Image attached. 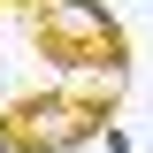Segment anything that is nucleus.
<instances>
[{"mask_svg": "<svg viewBox=\"0 0 153 153\" xmlns=\"http://www.w3.org/2000/svg\"><path fill=\"white\" fill-rule=\"evenodd\" d=\"M123 76H84V84H54V92H16L0 107V138L8 153H76L115 123Z\"/></svg>", "mask_w": 153, "mask_h": 153, "instance_id": "nucleus-1", "label": "nucleus"}, {"mask_svg": "<svg viewBox=\"0 0 153 153\" xmlns=\"http://www.w3.org/2000/svg\"><path fill=\"white\" fill-rule=\"evenodd\" d=\"M23 8H31L38 54L54 69H69V76H123L130 38H123L107 0H23Z\"/></svg>", "mask_w": 153, "mask_h": 153, "instance_id": "nucleus-2", "label": "nucleus"}, {"mask_svg": "<svg viewBox=\"0 0 153 153\" xmlns=\"http://www.w3.org/2000/svg\"><path fill=\"white\" fill-rule=\"evenodd\" d=\"M100 153H138V146H130V130H123V123H107V130H100Z\"/></svg>", "mask_w": 153, "mask_h": 153, "instance_id": "nucleus-3", "label": "nucleus"}, {"mask_svg": "<svg viewBox=\"0 0 153 153\" xmlns=\"http://www.w3.org/2000/svg\"><path fill=\"white\" fill-rule=\"evenodd\" d=\"M0 153H8V138H0Z\"/></svg>", "mask_w": 153, "mask_h": 153, "instance_id": "nucleus-4", "label": "nucleus"}]
</instances>
